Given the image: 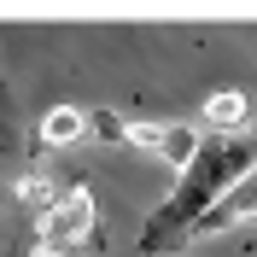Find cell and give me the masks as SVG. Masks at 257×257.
<instances>
[{
	"label": "cell",
	"instance_id": "1",
	"mask_svg": "<svg viewBox=\"0 0 257 257\" xmlns=\"http://www.w3.org/2000/svg\"><path fill=\"white\" fill-rule=\"evenodd\" d=\"M251 170H257V135H205L199 158L176 176L170 199L141 222V251L164 257V251H176V245H187L193 228L222 205V193L234 181H245Z\"/></svg>",
	"mask_w": 257,
	"mask_h": 257
},
{
	"label": "cell",
	"instance_id": "2",
	"mask_svg": "<svg viewBox=\"0 0 257 257\" xmlns=\"http://www.w3.org/2000/svg\"><path fill=\"white\" fill-rule=\"evenodd\" d=\"M88 240H94V193L76 181V187L59 193V205L47 216H35V251L41 257H70Z\"/></svg>",
	"mask_w": 257,
	"mask_h": 257
},
{
	"label": "cell",
	"instance_id": "3",
	"mask_svg": "<svg viewBox=\"0 0 257 257\" xmlns=\"http://www.w3.org/2000/svg\"><path fill=\"white\" fill-rule=\"evenodd\" d=\"M251 216H257V170L222 193V205L210 210L199 228H193V240H210V234H222V228H240V222H251Z\"/></svg>",
	"mask_w": 257,
	"mask_h": 257
},
{
	"label": "cell",
	"instance_id": "4",
	"mask_svg": "<svg viewBox=\"0 0 257 257\" xmlns=\"http://www.w3.org/2000/svg\"><path fill=\"white\" fill-rule=\"evenodd\" d=\"M82 135H88V117H82L76 105H53V111L41 117V146H53V152L76 146Z\"/></svg>",
	"mask_w": 257,
	"mask_h": 257
},
{
	"label": "cell",
	"instance_id": "5",
	"mask_svg": "<svg viewBox=\"0 0 257 257\" xmlns=\"http://www.w3.org/2000/svg\"><path fill=\"white\" fill-rule=\"evenodd\" d=\"M205 123H210V135H240V123H245V94H240V88L210 94V99H205Z\"/></svg>",
	"mask_w": 257,
	"mask_h": 257
},
{
	"label": "cell",
	"instance_id": "6",
	"mask_svg": "<svg viewBox=\"0 0 257 257\" xmlns=\"http://www.w3.org/2000/svg\"><path fill=\"white\" fill-rule=\"evenodd\" d=\"M199 146H205V135H199V128H187V123H164V158L176 164V176L187 170L193 158H199Z\"/></svg>",
	"mask_w": 257,
	"mask_h": 257
},
{
	"label": "cell",
	"instance_id": "7",
	"mask_svg": "<svg viewBox=\"0 0 257 257\" xmlns=\"http://www.w3.org/2000/svg\"><path fill=\"white\" fill-rule=\"evenodd\" d=\"M0 152H24V123H18V105H12L6 82H0Z\"/></svg>",
	"mask_w": 257,
	"mask_h": 257
},
{
	"label": "cell",
	"instance_id": "8",
	"mask_svg": "<svg viewBox=\"0 0 257 257\" xmlns=\"http://www.w3.org/2000/svg\"><path fill=\"white\" fill-rule=\"evenodd\" d=\"M128 146H146V152H164V123H123Z\"/></svg>",
	"mask_w": 257,
	"mask_h": 257
}]
</instances>
